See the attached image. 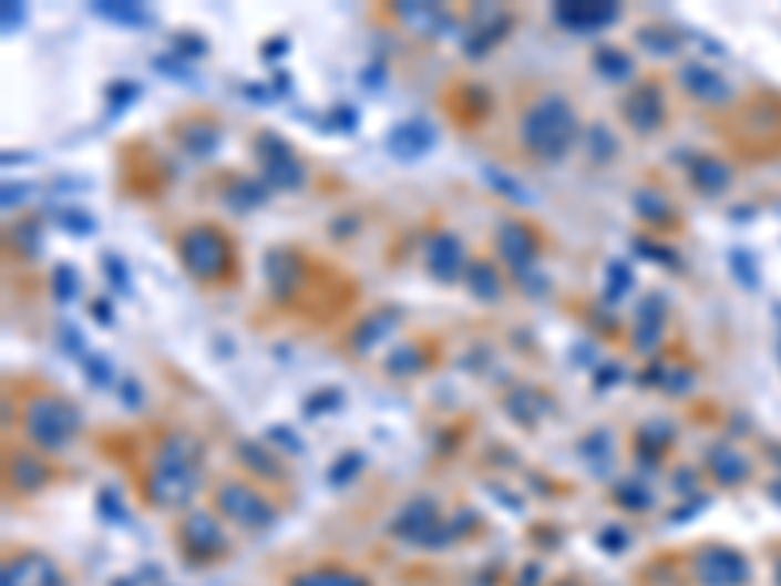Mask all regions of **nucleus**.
<instances>
[{
	"label": "nucleus",
	"instance_id": "nucleus-1",
	"mask_svg": "<svg viewBox=\"0 0 781 586\" xmlns=\"http://www.w3.org/2000/svg\"><path fill=\"white\" fill-rule=\"evenodd\" d=\"M204 485V446L184 430H168L141 473V493L156 512H188Z\"/></svg>",
	"mask_w": 781,
	"mask_h": 586
},
{
	"label": "nucleus",
	"instance_id": "nucleus-2",
	"mask_svg": "<svg viewBox=\"0 0 781 586\" xmlns=\"http://www.w3.org/2000/svg\"><path fill=\"white\" fill-rule=\"evenodd\" d=\"M583 122H578L575 102L563 91H539L520 106L516 137L520 150L539 165H559L578 141H583Z\"/></svg>",
	"mask_w": 781,
	"mask_h": 586
},
{
	"label": "nucleus",
	"instance_id": "nucleus-3",
	"mask_svg": "<svg viewBox=\"0 0 781 586\" xmlns=\"http://www.w3.org/2000/svg\"><path fill=\"white\" fill-rule=\"evenodd\" d=\"M83 430V414L63 391H32L20 403V434L35 454H63Z\"/></svg>",
	"mask_w": 781,
	"mask_h": 586
},
{
	"label": "nucleus",
	"instance_id": "nucleus-4",
	"mask_svg": "<svg viewBox=\"0 0 781 586\" xmlns=\"http://www.w3.org/2000/svg\"><path fill=\"white\" fill-rule=\"evenodd\" d=\"M176 255L199 286H223L230 274H239V247L219 224H188L176 232Z\"/></svg>",
	"mask_w": 781,
	"mask_h": 586
},
{
	"label": "nucleus",
	"instance_id": "nucleus-5",
	"mask_svg": "<svg viewBox=\"0 0 781 586\" xmlns=\"http://www.w3.org/2000/svg\"><path fill=\"white\" fill-rule=\"evenodd\" d=\"M212 504L219 512V521H227L239 532H263L274 524V501L247 477H223L212 493Z\"/></svg>",
	"mask_w": 781,
	"mask_h": 586
},
{
	"label": "nucleus",
	"instance_id": "nucleus-6",
	"mask_svg": "<svg viewBox=\"0 0 781 586\" xmlns=\"http://www.w3.org/2000/svg\"><path fill=\"white\" fill-rule=\"evenodd\" d=\"M176 547L188 563L196 567H212V563L227 559L230 552V536L223 528L219 512H207V508H188L176 524Z\"/></svg>",
	"mask_w": 781,
	"mask_h": 586
},
{
	"label": "nucleus",
	"instance_id": "nucleus-7",
	"mask_svg": "<svg viewBox=\"0 0 781 586\" xmlns=\"http://www.w3.org/2000/svg\"><path fill=\"white\" fill-rule=\"evenodd\" d=\"M255 161H258V176H263V184L270 192H301L305 181H309V168H305L301 153L274 130L255 133Z\"/></svg>",
	"mask_w": 781,
	"mask_h": 586
},
{
	"label": "nucleus",
	"instance_id": "nucleus-8",
	"mask_svg": "<svg viewBox=\"0 0 781 586\" xmlns=\"http://www.w3.org/2000/svg\"><path fill=\"white\" fill-rule=\"evenodd\" d=\"M266 289L278 306H297L312 289V263L305 258V250L297 247H274L263 258Z\"/></svg>",
	"mask_w": 781,
	"mask_h": 586
},
{
	"label": "nucleus",
	"instance_id": "nucleus-9",
	"mask_svg": "<svg viewBox=\"0 0 781 586\" xmlns=\"http://www.w3.org/2000/svg\"><path fill=\"white\" fill-rule=\"evenodd\" d=\"M617 110H621V122L629 125L637 137H652V133H660L668 122L665 83H660V79H641V83H634L621 94Z\"/></svg>",
	"mask_w": 781,
	"mask_h": 586
},
{
	"label": "nucleus",
	"instance_id": "nucleus-10",
	"mask_svg": "<svg viewBox=\"0 0 781 586\" xmlns=\"http://www.w3.org/2000/svg\"><path fill=\"white\" fill-rule=\"evenodd\" d=\"M691 578L696 586H747L750 559L731 544H703L691 552Z\"/></svg>",
	"mask_w": 781,
	"mask_h": 586
},
{
	"label": "nucleus",
	"instance_id": "nucleus-11",
	"mask_svg": "<svg viewBox=\"0 0 781 586\" xmlns=\"http://www.w3.org/2000/svg\"><path fill=\"white\" fill-rule=\"evenodd\" d=\"M493 250L496 263L508 266L516 278H527L543 258V235L527 219H501V227L493 235Z\"/></svg>",
	"mask_w": 781,
	"mask_h": 586
},
{
	"label": "nucleus",
	"instance_id": "nucleus-12",
	"mask_svg": "<svg viewBox=\"0 0 781 586\" xmlns=\"http://www.w3.org/2000/svg\"><path fill=\"white\" fill-rule=\"evenodd\" d=\"M473 258L465 255V243L461 235H453L450 227H434L422 239V270L430 274L442 286H453V281H465V270Z\"/></svg>",
	"mask_w": 781,
	"mask_h": 586
},
{
	"label": "nucleus",
	"instance_id": "nucleus-13",
	"mask_svg": "<svg viewBox=\"0 0 781 586\" xmlns=\"http://www.w3.org/2000/svg\"><path fill=\"white\" fill-rule=\"evenodd\" d=\"M676 83H680V91L688 94L691 102H699V106H708V110H727L739 99L731 79H727L723 71H716L711 63H699V59H688V63L676 66Z\"/></svg>",
	"mask_w": 781,
	"mask_h": 586
},
{
	"label": "nucleus",
	"instance_id": "nucleus-14",
	"mask_svg": "<svg viewBox=\"0 0 781 586\" xmlns=\"http://www.w3.org/2000/svg\"><path fill=\"white\" fill-rule=\"evenodd\" d=\"M0 586H66V570L59 567L55 555L40 547H17L4 555Z\"/></svg>",
	"mask_w": 781,
	"mask_h": 586
},
{
	"label": "nucleus",
	"instance_id": "nucleus-15",
	"mask_svg": "<svg viewBox=\"0 0 781 586\" xmlns=\"http://www.w3.org/2000/svg\"><path fill=\"white\" fill-rule=\"evenodd\" d=\"M387 532L399 539V544H438L434 536H442V508L430 496L403 504L395 512V521L387 524Z\"/></svg>",
	"mask_w": 781,
	"mask_h": 586
},
{
	"label": "nucleus",
	"instance_id": "nucleus-16",
	"mask_svg": "<svg viewBox=\"0 0 781 586\" xmlns=\"http://www.w3.org/2000/svg\"><path fill=\"white\" fill-rule=\"evenodd\" d=\"M552 17L567 32L586 35V32H602V28H614L621 20V4H609V0H563V4H555Z\"/></svg>",
	"mask_w": 781,
	"mask_h": 586
},
{
	"label": "nucleus",
	"instance_id": "nucleus-17",
	"mask_svg": "<svg viewBox=\"0 0 781 586\" xmlns=\"http://www.w3.org/2000/svg\"><path fill=\"white\" fill-rule=\"evenodd\" d=\"M173 137L176 145H181L184 157L192 161H212L215 150H219V122L215 117H204V114H192V117H181V122L173 125Z\"/></svg>",
	"mask_w": 781,
	"mask_h": 586
},
{
	"label": "nucleus",
	"instance_id": "nucleus-18",
	"mask_svg": "<svg viewBox=\"0 0 781 586\" xmlns=\"http://www.w3.org/2000/svg\"><path fill=\"white\" fill-rule=\"evenodd\" d=\"M665 329H668L665 294H645L641 306H637V317H634V352L652 356L660 348V340H665Z\"/></svg>",
	"mask_w": 781,
	"mask_h": 586
},
{
	"label": "nucleus",
	"instance_id": "nucleus-19",
	"mask_svg": "<svg viewBox=\"0 0 781 586\" xmlns=\"http://www.w3.org/2000/svg\"><path fill=\"white\" fill-rule=\"evenodd\" d=\"M395 329H399L395 309H376V313H363L360 321H356L352 337H348V348H352L356 356H371V352H379V348L391 345Z\"/></svg>",
	"mask_w": 781,
	"mask_h": 586
},
{
	"label": "nucleus",
	"instance_id": "nucleus-20",
	"mask_svg": "<svg viewBox=\"0 0 781 586\" xmlns=\"http://www.w3.org/2000/svg\"><path fill=\"white\" fill-rule=\"evenodd\" d=\"M4 470H9V485H17V493L32 496L40 489H48L51 470L43 462V454H35L32 446H17L4 454Z\"/></svg>",
	"mask_w": 781,
	"mask_h": 586
},
{
	"label": "nucleus",
	"instance_id": "nucleus-21",
	"mask_svg": "<svg viewBox=\"0 0 781 586\" xmlns=\"http://www.w3.org/2000/svg\"><path fill=\"white\" fill-rule=\"evenodd\" d=\"M445 110L450 117H458L461 125H481L489 114H493V94L481 83H458L445 99Z\"/></svg>",
	"mask_w": 781,
	"mask_h": 586
},
{
	"label": "nucleus",
	"instance_id": "nucleus-22",
	"mask_svg": "<svg viewBox=\"0 0 781 586\" xmlns=\"http://www.w3.org/2000/svg\"><path fill=\"white\" fill-rule=\"evenodd\" d=\"M634 212L645 227H652V232H660V235L680 227V215H676L672 199H668L660 188H652V184H645V188L634 192Z\"/></svg>",
	"mask_w": 781,
	"mask_h": 586
},
{
	"label": "nucleus",
	"instance_id": "nucleus-23",
	"mask_svg": "<svg viewBox=\"0 0 781 586\" xmlns=\"http://www.w3.org/2000/svg\"><path fill=\"white\" fill-rule=\"evenodd\" d=\"M688 184L699 196H723L734 184V168L723 157H711V153H699L688 161Z\"/></svg>",
	"mask_w": 781,
	"mask_h": 586
},
{
	"label": "nucleus",
	"instance_id": "nucleus-24",
	"mask_svg": "<svg viewBox=\"0 0 781 586\" xmlns=\"http://www.w3.org/2000/svg\"><path fill=\"white\" fill-rule=\"evenodd\" d=\"M703 465H708L711 481H719V485H747L750 481V462L742 450H734L731 442H716V446H708V454H703Z\"/></svg>",
	"mask_w": 781,
	"mask_h": 586
},
{
	"label": "nucleus",
	"instance_id": "nucleus-25",
	"mask_svg": "<svg viewBox=\"0 0 781 586\" xmlns=\"http://www.w3.org/2000/svg\"><path fill=\"white\" fill-rule=\"evenodd\" d=\"M427 348L430 345H422V340L395 345L383 356V376H391V380H419L422 372H430V363H434V356H430Z\"/></svg>",
	"mask_w": 781,
	"mask_h": 586
},
{
	"label": "nucleus",
	"instance_id": "nucleus-26",
	"mask_svg": "<svg viewBox=\"0 0 781 586\" xmlns=\"http://www.w3.org/2000/svg\"><path fill=\"white\" fill-rule=\"evenodd\" d=\"M286 586H376L363 570L345 567V563H317V567L294 570Z\"/></svg>",
	"mask_w": 781,
	"mask_h": 586
},
{
	"label": "nucleus",
	"instance_id": "nucleus-27",
	"mask_svg": "<svg viewBox=\"0 0 781 586\" xmlns=\"http://www.w3.org/2000/svg\"><path fill=\"white\" fill-rule=\"evenodd\" d=\"M387 150L395 153L399 161H419L422 153L434 150V130L427 122H399L395 130L387 133Z\"/></svg>",
	"mask_w": 781,
	"mask_h": 586
},
{
	"label": "nucleus",
	"instance_id": "nucleus-28",
	"mask_svg": "<svg viewBox=\"0 0 781 586\" xmlns=\"http://www.w3.org/2000/svg\"><path fill=\"white\" fill-rule=\"evenodd\" d=\"M465 286L469 294L477 301H485V306H493V301L504 298V274H501V263H493V258H473L465 270Z\"/></svg>",
	"mask_w": 781,
	"mask_h": 586
},
{
	"label": "nucleus",
	"instance_id": "nucleus-29",
	"mask_svg": "<svg viewBox=\"0 0 781 586\" xmlns=\"http://www.w3.org/2000/svg\"><path fill=\"white\" fill-rule=\"evenodd\" d=\"M266 196H270V188L263 184V176H227L219 192V199L230 212H255V207L266 204Z\"/></svg>",
	"mask_w": 781,
	"mask_h": 586
},
{
	"label": "nucleus",
	"instance_id": "nucleus-30",
	"mask_svg": "<svg viewBox=\"0 0 781 586\" xmlns=\"http://www.w3.org/2000/svg\"><path fill=\"white\" fill-rule=\"evenodd\" d=\"M590 63H594V71H598V79H606V83H629V79L637 75L634 55L625 48H617V43H602Z\"/></svg>",
	"mask_w": 781,
	"mask_h": 586
},
{
	"label": "nucleus",
	"instance_id": "nucleus-31",
	"mask_svg": "<svg viewBox=\"0 0 781 586\" xmlns=\"http://www.w3.org/2000/svg\"><path fill=\"white\" fill-rule=\"evenodd\" d=\"M508 28H512V12L496 9L493 24H485V20H481V24L465 35V51H469V55H485V51L493 48V43L504 40V32H508Z\"/></svg>",
	"mask_w": 781,
	"mask_h": 586
},
{
	"label": "nucleus",
	"instance_id": "nucleus-32",
	"mask_svg": "<svg viewBox=\"0 0 781 586\" xmlns=\"http://www.w3.org/2000/svg\"><path fill=\"white\" fill-rule=\"evenodd\" d=\"M637 48L657 59H672L676 51H680V35L665 24H645V28H637Z\"/></svg>",
	"mask_w": 781,
	"mask_h": 586
},
{
	"label": "nucleus",
	"instance_id": "nucleus-33",
	"mask_svg": "<svg viewBox=\"0 0 781 586\" xmlns=\"http://www.w3.org/2000/svg\"><path fill=\"white\" fill-rule=\"evenodd\" d=\"M239 462L247 465V470H255V477L281 481V465L274 462V454L266 450V442H250V438H243L239 442Z\"/></svg>",
	"mask_w": 781,
	"mask_h": 586
},
{
	"label": "nucleus",
	"instance_id": "nucleus-34",
	"mask_svg": "<svg viewBox=\"0 0 781 586\" xmlns=\"http://www.w3.org/2000/svg\"><path fill=\"white\" fill-rule=\"evenodd\" d=\"M634 250H637V255L649 258V263L668 266V270H680V255H676V247H668V243H657L652 235H637V239H634Z\"/></svg>",
	"mask_w": 781,
	"mask_h": 586
},
{
	"label": "nucleus",
	"instance_id": "nucleus-35",
	"mask_svg": "<svg viewBox=\"0 0 781 586\" xmlns=\"http://www.w3.org/2000/svg\"><path fill=\"white\" fill-rule=\"evenodd\" d=\"M583 141H586V153H590L594 165H606V161L617 157V141L609 137L606 125H590V130L583 133Z\"/></svg>",
	"mask_w": 781,
	"mask_h": 586
},
{
	"label": "nucleus",
	"instance_id": "nucleus-36",
	"mask_svg": "<svg viewBox=\"0 0 781 586\" xmlns=\"http://www.w3.org/2000/svg\"><path fill=\"white\" fill-rule=\"evenodd\" d=\"M79 286H83V281H79V270H74L71 263H59L55 270H51V294H55V301H74L79 298Z\"/></svg>",
	"mask_w": 781,
	"mask_h": 586
},
{
	"label": "nucleus",
	"instance_id": "nucleus-37",
	"mask_svg": "<svg viewBox=\"0 0 781 586\" xmlns=\"http://www.w3.org/2000/svg\"><path fill=\"white\" fill-rule=\"evenodd\" d=\"M94 12L106 20H114V24H145L148 12L141 9V4H130V0H114V4H94Z\"/></svg>",
	"mask_w": 781,
	"mask_h": 586
},
{
	"label": "nucleus",
	"instance_id": "nucleus-38",
	"mask_svg": "<svg viewBox=\"0 0 781 586\" xmlns=\"http://www.w3.org/2000/svg\"><path fill=\"white\" fill-rule=\"evenodd\" d=\"M395 12L407 20V24L419 28V32H434V24L442 20V9H438V4H399Z\"/></svg>",
	"mask_w": 781,
	"mask_h": 586
},
{
	"label": "nucleus",
	"instance_id": "nucleus-39",
	"mask_svg": "<svg viewBox=\"0 0 781 586\" xmlns=\"http://www.w3.org/2000/svg\"><path fill=\"white\" fill-rule=\"evenodd\" d=\"M634 289V270L625 263H609L606 266V301H617V298H625Z\"/></svg>",
	"mask_w": 781,
	"mask_h": 586
},
{
	"label": "nucleus",
	"instance_id": "nucleus-40",
	"mask_svg": "<svg viewBox=\"0 0 781 586\" xmlns=\"http://www.w3.org/2000/svg\"><path fill=\"white\" fill-rule=\"evenodd\" d=\"M617 501H621V508H629V512H649L652 508V496L645 493V489H637V485L617 489Z\"/></svg>",
	"mask_w": 781,
	"mask_h": 586
},
{
	"label": "nucleus",
	"instance_id": "nucleus-41",
	"mask_svg": "<svg viewBox=\"0 0 781 586\" xmlns=\"http://www.w3.org/2000/svg\"><path fill=\"white\" fill-rule=\"evenodd\" d=\"M481 176H485L489 184H496V188H501V196H508V199H520V204H527V192L520 188L516 181H508V176H504V173H496V168H485V173H481Z\"/></svg>",
	"mask_w": 781,
	"mask_h": 586
},
{
	"label": "nucleus",
	"instance_id": "nucleus-42",
	"mask_svg": "<svg viewBox=\"0 0 781 586\" xmlns=\"http://www.w3.org/2000/svg\"><path fill=\"white\" fill-rule=\"evenodd\" d=\"M731 270L742 278V286L754 289L758 274H754V263H750V250H731Z\"/></svg>",
	"mask_w": 781,
	"mask_h": 586
},
{
	"label": "nucleus",
	"instance_id": "nucleus-43",
	"mask_svg": "<svg viewBox=\"0 0 781 586\" xmlns=\"http://www.w3.org/2000/svg\"><path fill=\"white\" fill-rule=\"evenodd\" d=\"M102 270H106V278L117 281V289H122V294H130V270H125L122 258H117V255H106V258H102Z\"/></svg>",
	"mask_w": 781,
	"mask_h": 586
},
{
	"label": "nucleus",
	"instance_id": "nucleus-44",
	"mask_svg": "<svg viewBox=\"0 0 781 586\" xmlns=\"http://www.w3.org/2000/svg\"><path fill=\"white\" fill-rule=\"evenodd\" d=\"M63 227L71 235H94V219L83 212H63Z\"/></svg>",
	"mask_w": 781,
	"mask_h": 586
},
{
	"label": "nucleus",
	"instance_id": "nucleus-45",
	"mask_svg": "<svg viewBox=\"0 0 781 586\" xmlns=\"http://www.w3.org/2000/svg\"><path fill=\"white\" fill-rule=\"evenodd\" d=\"M86 368H91V376H94V383H110V368H106V360H99V356H91V360H86Z\"/></svg>",
	"mask_w": 781,
	"mask_h": 586
},
{
	"label": "nucleus",
	"instance_id": "nucleus-46",
	"mask_svg": "<svg viewBox=\"0 0 781 586\" xmlns=\"http://www.w3.org/2000/svg\"><path fill=\"white\" fill-rule=\"evenodd\" d=\"M20 20H24V9L20 4H4V35H12V24L20 28Z\"/></svg>",
	"mask_w": 781,
	"mask_h": 586
},
{
	"label": "nucleus",
	"instance_id": "nucleus-47",
	"mask_svg": "<svg viewBox=\"0 0 781 586\" xmlns=\"http://www.w3.org/2000/svg\"><path fill=\"white\" fill-rule=\"evenodd\" d=\"M24 196H28V188H24V184H4V207H12V204H24Z\"/></svg>",
	"mask_w": 781,
	"mask_h": 586
},
{
	"label": "nucleus",
	"instance_id": "nucleus-48",
	"mask_svg": "<svg viewBox=\"0 0 781 586\" xmlns=\"http://www.w3.org/2000/svg\"><path fill=\"white\" fill-rule=\"evenodd\" d=\"M94 317L106 325V321H114V309H106V301H94Z\"/></svg>",
	"mask_w": 781,
	"mask_h": 586
},
{
	"label": "nucleus",
	"instance_id": "nucleus-49",
	"mask_svg": "<svg viewBox=\"0 0 781 586\" xmlns=\"http://www.w3.org/2000/svg\"><path fill=\"white\" fill-rule=\"evenodd\" d=\"M552 586H590V583H583V578H571V575H567V578H555Z\"/></svg>",
	"mask_w": 781,
	"mask_h": 586
},
{
	"label": "nucleus",
	"instance_id": "nucleus-50",
	"mask_svg": "<svg viewBox=\"0 0 781 586\" xmlns=\"http://www.w3.org/2000/svg\"><path fill=\"white\" fill-rule=\"evenodd\" d=\"M773 583H778V586H781V559H778V563H773Z\"/></svg>",
	"mask_w": 781,
	"mask_h": 586
}]
</instances>
